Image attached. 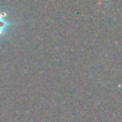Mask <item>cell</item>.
Instances as JSON below:
<instances>
[{"instance_id": "6da1fadb", "label": "cell", "mask_w": 122, "mask_h": 122, "mask_svg": "<svg viewBox=\"0 0 122 122\" xmlns=\"http://www.w3.org/2000/svg\"><path fill=\"white\" fill-rule=\"evenodd\" d=\"M9 28V21L5 18V13H0V36L6 32Z\"/></svg>"}]
</instances>
